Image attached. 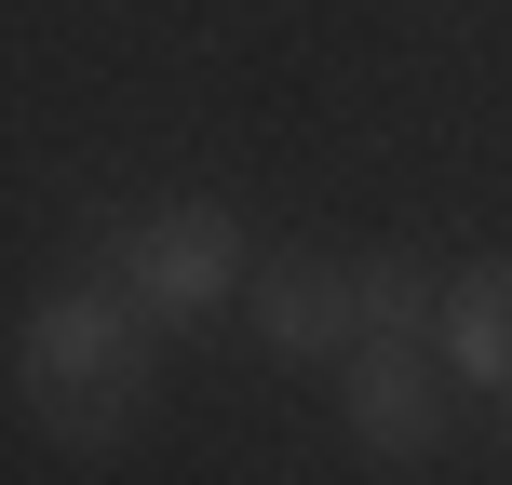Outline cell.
Wrapping results in <instances>:
<instances>
[{"mask_svg":"<svg viewBox=\"0 0 512 485\" xmlns=\"http://www.w3.org/2000/svg\"><path fill=\"white\" fill-rule=\"evenodd\" d=\"M149 337H162V324H149L108 270L41 283V297L14 310V405H27V432L68 445V459L135 445V418H149V391H162V351H149Z\"/></svg>","mask_w":512,"mask_h":485,"instance_id":"obj_1","label":"cell"},{"mask_svg":"<svg viewBox=\"0 0 512 485\" xmlns=\"http://www.w3.org/2000/svg\"><path fill=\"white\" fill-rule=\"evenodd\" d=\"M108 283H122L135 310H149L162 337H189V324H216V310L243 297V270H256V230L230 203H149V216H122L95 256Z\"/></svg>","mask_w":512,"mask_h":485,"instance_id":"obj_2","label":"cell"},{"mask_svg":"<svg viewBox=\"0 0 512 485\" xmlns=\"http://www.w3.org/2000/svg\"><path fill=\"white\" fill-rule=\"evenodd\" d=\"M324 378H337V418H351V445L378 472H432L445 418H459V378H445L432 337H351Z\"/></svg>","mask_w":512,"mask_h":485,"instance_id":"obj_3","label":"cell"},{"mask_svg":"<svg viewBox=\"0 0 512 485\" xmlns=\"http://www.w3.org/2000/svg\"><path fill=\"white\" fill-rule=\"evenodd\" d=\"M243 297H256V351H270V364H337V351L364 337V310H351V256H324V243L256 256Z\"/></svg>","mask_w":512,"mask_h":485,"instance_id":"obj_4","label":"cell"},{"mask_svg":"<svg viewBox=\"0 0 512 485\" xmlns=\"http://www.w3.org/2000/svg\"><path fill=\"white\" fill-rule=\"evenodd\" d=\"M432 351H445V378H459L472 405H499V391H512V256L445 270V297H432Z\"/></svg>","mask_w":512,"mask_h":485,"instance_id":"obj_5","label":"cell"},{"mask_svg":"<svg viewBox=\"0 0 512 485\" xmlns=\"http://www.w3.org/2000/svg\"><path fill=\"white\" fill-rule=\"evenodd\" d=\"M432 297H445L432 256H351V310H364V337H432Z\"/></svg>","mask_w":512,"mask_h":485,"instance_id":"obj_6","label":"cell"}]
</instances>
